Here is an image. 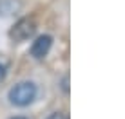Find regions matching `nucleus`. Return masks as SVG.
Returning a JSON list of instances; mask_svg holds the SVG:
<instances>
[{
	"label": "nucleus",
	"instance_id": "nucleus-1",
	"mask_svg": "<svg viewBox=\"0 0 125 119\" xmlns=\"http://www.w3.org/2000/svg\"><path fill=\"white\" fill-rule=\"evenodd\" d=\"M36 97V87L31 81H22L9 90V101L16 107H25Z\"/></svg>",
	"mask_w": 125,
	"mask_h": 119
},
{
	"label": "nucleus",
	"instance_id": "nucleus-2",
	"mask_svg": "<svg viewBox=\"0 0 125 119\" xmlns=\"http://www.w3.org/2000/svg\"><path fill=\"white\" fill-rule=\"evenodd\" d=\"M34 31H36V22H34V18L25 16V18H20L18 22L13 25V29L9 31V36H11V40H15V42H24V40H27L29 36H33Z\"/></svg>",
	"mask_w": 125,
	"mask_h": 119
},
{
	"label": "nucleus",
	"instance_id": "nucleus-3",
	"mask_svg": "<svg viewBox=\"0 0 125 119\" xmlns=\"http://www.w3.org/2000/svg\"><path fill=\"white\" fill-rule=\"evenodd\" d=\"M51 43H53V38H51L49 34H44L40 38H36V42L31 45V56L33 58H44L47 52H49L51 49Z\"/></svg>",
	"mask_w": 125,
	"mask_h": 119
},
{
	"label": "nucleus",
	"instance_id": "nucleus-4",
	"mask_svg": "<svg viewBox=\"0 0 125 119\" xmlns=\"http://www.w3.org/2000/svg\"><path fill=\"white\" fill-rule=\"evenodd\" d=\"M18 9V4L15 0H0V15H11Z\"/></svg>",
	"mask_w": 125,
	"mask_h": 119
},
{
	"label": "nucleus",
	"instance_id": "nucleus-5",
	"mask_svg": "<svg viewBox=\"0 0 125 119\" xmlns=\"http://www.w3.org/2000/svg\"><path fill=\"white\" fill-rule=\"evenodd\" d=\"M6 78V63H0V83Z\"/></svg>",
	"mask_w": 125,
	"mask_h": 119
},
{
	"label": "nucleus",
	"instance_id": "nucleus-6",
	"mask_svg": "<svg viewBox=\"0 0 125 119\" xmlns=\"http://www.w3.org/2000/svg\"><path fill=\"white\" fill-rule=\"evenodd\" d=\"M47 119H65L63 117V114H60V112H54V114H51Z\"/></svg>",
	"mask_w": 125,
	"mask_h": 119
},
{
	"label": "nucleus",
	"instance_id": "nucleus-7",
	"mask_svg": "<svg viewBox=\"0 0 125 119\" xmlns=\"http://www.w3.org/2000/svg\"><path fill=\"white\" fill-rule=\"evenodd\" d=\"M13 119H25V117H13Z\"/></svg>",
	"mask_w": 125,
	"mask_h": 119
}]
</instances>
